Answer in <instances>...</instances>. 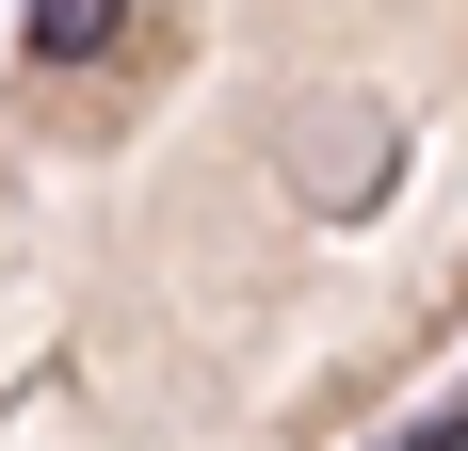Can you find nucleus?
Returning <instances> with one entry per match:
<instances>
[{
    "label": "nucleus",
    "instance_id": "1",
    "mask_svg": "<svg viewBox=\"0 0 468 451\" xmlns=\"http://www.w3.org/2000/svg\"><path fill=\"white\" fill-rule=\"evenodd\" d=\"M130 33V0H33V65H97Z\"/></svg>",
    "mask_w": 468,
    "mask_h": 451
}]
</instances>
